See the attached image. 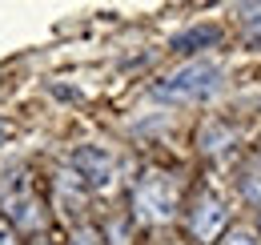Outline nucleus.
I'll list each match as a JSON object with an SVG mask.
<instances>
[{"label": "nucleus", "instance_id": "1a4fd4ad", "mask_svg": "<svg viewBox=\"0 0 261 245\" xmlns=\"http://www.w3.org/2000/svg\"><path fill=\"white\" fill-rule=\"evenodd\" d=\"M233 137V129L221 121H209L205 129H201V153H217V149H225L221 141H229Z\"/></svg>", "mask_w": 261, "mask_h": 245}, {"label": "nucleus", "instance_id": "4468645a", "mask_svg": "<svg viewBox=\"0 0 261 245\" xmlns=\"http://www.w3.org/2000/svg\"><path fill=\"white\" fill-rule=\"evenodd\" d=\"M4 137H8V121H0V145H4Z\"/></svg>", "mask_w": 261, "mask_h": 245}, {"label": "nucleus", "instance_id": "0eeeda50", "mask_svg": "<svg viewBox=\"0 0 261 245\" xmlns=\"http://www.w3.org/2000/svg\"><path fill=\"white\" fill-rule=\"evenodd\" d=\"M53 193H57V205H61L65 213H72V209L85 201V185H81L76 173H57V177H53Z\"/></svg>", "mask_w": 261, "mask_h": 245}, {"label": "nucleus", "instance_id": "423d86ee", "mask_svg": "<svg viewBox=\"0 0 261 245\" xmlns=\"http://www.w3.org/2000/svg\"><path fill=\"white\" fill-rule=\"evenodd\" d=\"M217 40H221V29H217V24H193V29L177 32L169 48L185 57V53H201V48H213Z\"/></svg>", "mask_w": 261, "mask_h": 245}, {"label": "nucleus", "instance_id": "f8f14e48", "mask_svg": "<svg viewBox=\"0 0 261 245\" xmlns=\"http://www.w3.org/2000/svg\"><path fill=\"white\" fill-rule=\"evenodd\" d=\"M0 245H20V233H16L4 217H0Z\"/></svg>", "mask_w": 261, "mask_h": 245}, {"label": "nucleus", "instance_id": "9d476101", "mask_svg": "<svg viewBox=\"0 0 261 245\" xmlns=\"http://www.w3.org/2000/svg\"><path fill=\"white\" fill-rule=\"evenodd\" d=\"M68 245H105V241H100V233L93 229V225H76L72 237H68Z\"/></svg>", "mask_w": 261, "mask_h": 245}, {"label": "nucleus", "instance_id": "f03ea898", "mask_svg": "<svg viewBox=\"0 0 261 245\" xmlns=\"http://www.w3.org/2000/svg\"><path fill=\"white\" fill-rule=\"evenodd\" d=\"M177 213V177L165 169H145L133 181V217L141 225H161Z\"/></svg>", "mask_w": 261, "mask_h": 245}, {"label": "nucleus", "instance_id": "f257e3e1", "mask_svg": "<svg viewBox=\"0 0 261 245\" xmlns=\"http://www.w3.org/2000/svg\"><path fill=\"white\" fill-rule=\"evenodd\" d=\"M221 89V68L213 61H189L181 68H173L169 77H161L149 96L153 101H169V105H189V101H205Z\"/></svg>", "mask_w": 261, "mask_h": 245}, {"label": "nucleus", "instance_id": "7ed1b4c3", "mask_svg": "<svg viewBox=\"0 0 261 245\" xmlns=\"http://www.w3.org/2000/svg\"><path fill=\"white\" fill-rule=\"evenodd\" d=\"M0 213L4 221L20 233H33L44 225V209H40V197H36L33 181H29V173L24 169H4L0 173Z\"/></svg>", "mask_w": 261, "mask_h": 245}, {"label": "nucleus", "instance_id": "20e7f679", "mask_svg": "<svg viewBox=\"0 0 261 245\" xmlns=\"http://www.w3.org/2000/svg\"><path fill=\"white\" fill-rule=\"evenodd\" d=\"M225 225H229L225 201H221L217 193H197L193 209H189V233H193V241L213 245L221 233H225Z\"/></svg>", "mask_w": 261, "mask_h": 245}, {"label": "nucleus", "instance_id": "ddd939ff", "mask_svg": "<svg viewBox=\"0 0 261 245\" xmlns=\"http://www.w3.org/2000/svg\"><path fill=\"white\" fill-rule=\"evenodd\" d=\"M245 44H249V48H261V24H253V29L245 32Z\"/></svg>", "mask_w": 261, "mask_h": 245}, {"label": "nucleus", "instance_id": "39448f33", "mask_svg": "<svg viewBox=\"0 0 261 245\" xmlns=\"http://www.w3.org/2000/svg\"><path fill=\"white\" fill-rule=\"evenodd\" d=\"M68 165H72V173L81 177L85 189H109L113 185V157L100 145H76L68 153Z\"/></svg>", "mask_w": 261, "mask_h": 245}, {"label": "nucleus", "instance_id": "6e6552de", "mask_svg": "<svg viewBox=\"0 0 261 245\" xmlns=\"http://www.w3.org/2000/svg\"><path fill=\"white\" fill-rule=\"evenodd\" d=\"M241 197L253 209H261V157H249L245 169H241Z\"/></svg>", "mask_w": 261, "mask_h": 245}, {"label": "nucleus", "instance_id": "9b49d317", "mask_svg": "<svg viewBox=\"0 0 261 245\" xmlns=\"http://www.w3.org/2000/svg\"><path fill=\"white\" fill-rule=\"evenodd\" d=\"M221 245H261V241L253 237V233H249V229H229Z\"/></svg>", "mask_w": 261, "mask_h": 245}]
</instances>
